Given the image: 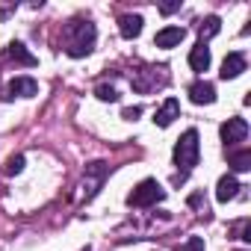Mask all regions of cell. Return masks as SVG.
I'll use <instances>...</instances> for the list:
<instances>
[{
    "label": "cell",
    "mask_w": 251,
    "mask_h": 251,
    "mask_svg": "<svg viewBox=\"0 0 251 251\" xmlns=\"http://www.w3.org/2000/svg\"><path fill=\"white\" fill-rule=\"evenodd\" d=\"M189 204H192V207H201V204H204V198H201V195H198V192H195V195H192V198H189Z\"/></svg>",
    "instance_id": "cell-22"
},
{
    "label": "cell",
    "mask_w": 251,
    "mask_h": 251,
    "mask_svg": "<svg viewBox=\"0 0 251 251\" xmlns=\"http://www.w3.org/2000/svg\"><path fill=\"white\" fill-rule=\"evenodd\" d=\"M230 169H233V172H248V169H251V151H236V154H230Z\"/></svg>",
    "instance_id": "cell-16"
},
{
    "label": "cell",
    "mask_w": 251,
    "mask_h": 251,
    "mask_svg": "<svg viewBox=\"0 0 251 251\" xmlns=\"http://www.w3.org/2000/svg\"><path fill=\"white\" fill-rule=\"evenodd\" d=\"M177 9H180V0H172V3H163V6H160L163 15H172V12H177Z\"/></svg>",
    "instance_id": "cell-21"
},
{
    "label": "cell",
    "mask_w": 251,
    "mask_h": 251,
    "mask_svg": "<svg viewBox=\"0 0 251 251\" xmlns=\"http://www.w3.org/2000/svg\"><path fill=\"white\" fill-rule=\"evenodd\" d=\"M95 39H98V30L89 18H77L65 27V53L80 59V56H89L92 48H95Z\"/></svg>",
    "instance_id": "cell-1"
},
{
    "label": "cell",
    "mask_w": 251,
    "mask_h": 251,
    "mask_svg": "<svg viewBox=\"0 0 251 251\" xmlns=\"http://www.w3.org/2000/svg\"><path fill=\"white\" fill-rule=\"evenodd\" d=\"M183 39H186V30H183V27H163V30L154 36V45L163 48V50H172V48H177Z\"/></svg>",
    "instance_id": "cell-6"
},
{
    "label": "cell",
    "mask_w": 251,
    "mask_h": 251,
    "mask_svg": "<svg viewBox=\"0 0 251 251\" xmlns=\"http://www.w3.org/2000/svg\"><path fill=\"white\" fill-rule=\"evenodd\" d=\"M139 115H142V109H139V106H127V109L121 112V118H124V121H136Z\"/></svg>",
    "instance_id": "cell-20"
},
{
    "label": "cell",
    "mask_w": 251,
    "mask_h": 251,
    "mask_svg": "<svg viewBox=\"0 0 251 251\" xmlns=\"http://www.w3.org/2000/svg\"><path fill=\"white\" fill-rule=\"evenodd\" d=\"M6 56H9L12 62H21V65H36V62H39V59H36V56H33L21 42H12V45L6 48Z\"/></svg>",
    "instance_id": "cell-14"
},
{
    "label": "cell",
    "mask_w": 251,
    "mask_h": 251,
    "mask_svg": "<svg viewBox=\"0 0 251 251\" xmlns=\"http://www.w3.org/2000/svg\"><path fill=\"white\" fill-rule=\"evenodd\" d=\"M95 98H98V100H103V103H115V100H118V92H115V86L100 83V86L95 89Z\"/></svg>",
    "instance_id": "cell-17"
},
{
    "label": "cell",
    "mask_w": 251,
    "mask_h": 251,
    "mask_svg": "<svg viewBox=\"0 0 251 251\" xmlns=\"http://www.w3.org/2000/svg\"><path fill=\"white\" fill-rule=\"evenodd\" d=\"M163 198H166V189H163L154 177H145L142 183L133 186V192L127 195V204H130V207H151V204H157V201H163Z\"/></svg>",
    "instance_id": "cell-3"
},
{
    "label": "cell",
    "mask_w": 251,
    "mask_h": 251,
    "mask_svg": "<svg viewBox=\"0 0 251 251\" xmlns=\"http://www.w3.org/2000/svg\"><path fill=\"white\" fill-rule=\"evenodd\" d=\"M33 95H39V83L33 77H12L6 92H3L6 100H12V98H33Z\"/></svg>",
    "instance_id": "cell-5"
},
{
    "label": "cell",
    "mask_w": 251,
    "mask_h": 251,
    "mask_svg": "<svg viewBox=\"0 0 251 251\" xmlns=\"http://www.w3.org/2000/svg\"><path fill=\"white\" fill-rule=\"evenodd\" d=\"M222 30V21H219V15H207L204 21H201V45H207V39H213L216 33Z\"/></svg>",
    "instance_id": "cell-15"
},
{
    "label": "cell",
    "mask_w": 251,
    "mask_h": 251,
    "mask_svg": "<svg viewBox=\"0 0 251 251\" xmlns=\"http://www.w3.org/2000/svg\"><path fill=\"white\" fill-rule=\"evenodd\" d=\"M177 115H180V103H177V98H166L163 106H160L157 115H154V124H157V127H169V124H172Z\"/></svg>",
    "instance_id": "cell-9"
},
{
    "label": "cell",
    "mask_w": 251,
    "mask_h": 251,
    "mask_svg": "<svg viewBox=\"0 0 251 251\" xmlns=\"http://www.w3.org/2000/svg\"><path fill=\"white\" fill-rule=\"evenodd\" d=\"M189 68L198 71V74H204V71L210 68V48H207V45L198 42V45L189 50Z\"/></svg>",
    "instance_id": "cell-11"
},
{
    "label": "cell",
    "mask_w": 251,
    "mask_h": 251,
    "mask_svg": "<svg viewBox=\"0 0 251 251\" xmlns=\"http://www.w3.org/2000/svg\"><path fill=\"white\" fill-rule=\"evenodd\" d=\"M236 189H239V180H236L233 175H225V177H219V183H216V198H219L222 204H227L230 198H236Z\"/></svg>",
    "instance_id": "cell-13"
},
{
    "label": "cell",
    "mask_w": 251,
    "mask_h": 251,
    "mask_svg": "<svg viewBox=\"0 0 251 251\" xmlns=\"http://www.w3.org/2000/svg\"><path fill=\"white\" fill-rule=\"evenodd\" d=\"M180 251H204V239H201V236H189Z\"/></svg>",
    "instance_id": "cell-19"
},
{
    "label": "cell",
    "mask_w": 251,
    "mask_h": 251,
    "mask_svg": "<svg viewBox=\"0 0 251 251\" xmlns=\"http://www.w3.org/2000/svg\"><path fill=\"white\" fill-rule=\"evenodd\" d=\"M142 15H121L118 18V33L124 36V39H136L139 33H142Z\"/></svg>",
    "instance_id": "cell-12"
},
{
    "label": "cell",
    "mask_w": 251,
    "mask_h": 251,
    "mask_svg": "<svg viewBox=\"0 0 251 251\" xmlns=\"http://www.w3.org/2000/svg\"><path fill=\"white\" fill-rule=\"evenodd\" d=\"M189 100H192V103H198V106L213 103V100H216V86H213V83H207V80H195V83L189 86Z\"/></svg>",
    "instance_id": "cell-7"
},
{
    "label": "cell",
    "mask_w": 251,
    "mask_h": 251,
    "mask_svg": "<svg viewBox=\"0 0 251 251\" xmlns=\"http://www.w3.org/2000/svg\"><path fill=\"white\" fill-rule=\"evenodd\" d=\"M198 151H201V145H198V130H186V133L177 139V145H175V166H180L183 172L195 169V166H198Z\"/></svg>",
    "instance_id": "cell-2"
},
{
    "label": "cell",
    "mask_w": 251,
    "mask_h": 251,
    "mask_svg": "<svg viewBox=\"0 0 251 251\" xmlns=\"http://www.w3.org/2000/svg\"><path fill=\"white\" fill-rule=\"evenodd\" d=\"M242 71H245V56H242V53H227L225 62H222L219 77H222V80H236Z\"/></svg>",
    "instance_id": "cell-10"
},
{
    "label": "cell",
    "mask_w": 251,
    "mask_h": 251,
    "mask_svg": "<svg viewBox=\"0 0 251 251\" xmlns=\"http://www.w3.org/2000/svg\"><path fill=\"white\" fill-rule=\"evenodd\" d=\"M21 172H24V157H21V154L9 157L6 166H3V175H21Z\"/></svg>",
    "instance_id": "cell-18"
},
{
    "label": "cell",
    "mask_w": 251,
    "mask_h": 251,
    "mask_svg": "<svg viewBox=\"0 0 251 251\" xmlns=\"http://www.w3.org/2000/svg\"><path fill=\"white\" fill-rule=\"evenodd\" d=\"M83 251H89V248H83Z\"/></svg>",
    "instance_id": "cell-23"
},
{
    "label": "cell",
    "mask_w": 251,
    "mask_h": 251,
    "mask_svg": "<svg viewBox=\"0 0 251 251\" xmlns=\"http://www.w3.org/2000/svg\"><path fill=\"white\" fill-rule=\"evenodd\" d=\"M86 177H89V192H86V201H92L106 177V163H89L86 166Z\"/></svg>",
    "instance_id": "cell-8"
},
{
    "label": "cell",
    "mask_w": 251,
    "mask_h": 251,
    "mask_svg": "<svg viewBox=\"0 0 251 251\" xmlns=\"http://www.w3.org/2000/svg\"><path fill=\"white\" fill-rule=\"evenodd\" d=\"M222 142H225V148H230V145H236V142H242L245 136H248V121L245 118H239V115H233V118H227L225 124H222Z\"/></svg>",
    "instance_id": "cell-4"
}]
</instances>
